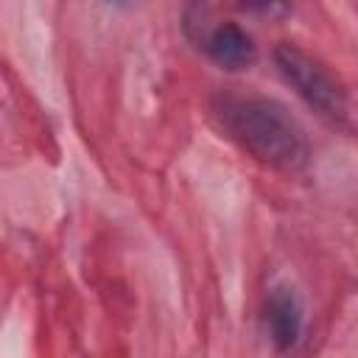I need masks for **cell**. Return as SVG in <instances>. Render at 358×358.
Segmentation results:
<instances>
[{
	"mask_svg": "<svg viewBox=\"0 0 358 358\" xmlns=\"http://www.w3.org/2000/svg\"><path fill=\"white\" fill-rule=\"evenodd\" d=\"M232 6H238L241 11L257 14V17H285L291 11V0H229Z\"/></svg>",
	"mask_w": 358,
	"mask_h": 358,
	"instance_id": "obj_5",
	"label": "cell"
},
{
	"mask_svg": "<svg viewBox=\"0 0 358 358\" xmlns=\"http://www.w3.org/2000/svg\"><path fill=\"white\" fill-rule=\"evenodd\" d=\"M103 3H109V6H131L134 0H103Z\"/></svg>",
	"mask_w": 358,
	"mask_h": 358,
	"instance_id": "obj_6",
	"label": "cell"
},
{
	"mask_svg": "<svg viewBox=\"0 0 358 358\" xmlns=\"http://www.w3.org/2000/svg\"><path fill=\"white\" fill-rule=\"evenodd\" d=\"M185 34L221 70H246L257 59V45L246 28H241L238 22H229V20L210 22L207 11L199 6H187Z\"/></svg>",
	"mask_w": 358,
	"mask_h": 358,
	"instance_id": "obj_3",
	"label": "cell"
},
{
	"mask_svg": "<svg viewBox=\"0 0 358 358\" xmlns=\"http://www.w3.org/2000/svg\"><path fill=\"white\" fill-rule=\"evenodd\" d=\"M274 67L282 81L310 106L319 117L333 126H350V95L341 78L313 53L294 42H280L271 50Z\"/></svg>",
	"mask_w": 358,
	"mask_h": 358,
	"instance_id": "obj_2",
	"label": "cell"
},
{
	"mask_svg": "<svg viewBox=\"0 0 358 358\" xmlns=\"http://www.w3.org/2000/svg\"><path fill=\"white\" fill-rule=\"evenodd\" d=\"M210 117L229 143L266 168L296 173L310 162L308 131L274 98L218 90L210 98Z\"/></svg>",
	"mask_w": 358,
	"mask_h": 358,
	"instance_id": "obj_1",
	"label": "cell"
},
{
	"mask_svg": "<svg viewBox=\"0 0 358 358\" xmlns=\"http://www.w3.org/2000/svg\"><path fill=\"white\" fill-rule=\"evenodd\" d=\"M263 324L266 333L280 352L296 350L305 336V305L291 285H274L263 302Z\"/></svg>",
	"mask_w": 358,
	"mask_h": 358,
	"instance_id": "obj_4",
	"label": "cell"
}]
</instances>
